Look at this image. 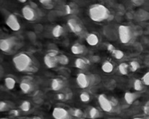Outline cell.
<instances>
[{
  "label": "cell",
  "mask_w": 149,
  "mask_h": 119,
  "mask_svg": "<svg viewBox=\"0 0 149 119\" xmlns=\"http://www.w3.org/2000/svg\"><path fill=\"white\" fill-rule=\"evenodd\" d=\"M133 119H144L143 118H139V117H137V118H134Z\"/></svg>",
  "instance_id": "41"
},
{
  "label": "cell",
  "mask_w": 149,
  "mask_h": 119,
  "mask_svg": "<svg viewBox=\"0 0 149 119\" xmlns=\"http://www.w3.org/2000/svg\"><path fill=\"white\" fill-rule=\"evenodd\" d=\"M89 63V61L84 58H77L75 60V66L79 69H85Z\"/></svg>",
  "instance_id": "14"
},
{
  "label": "cell",
  "mask_w": 149,
  "mask_h": 119,
  "mask_svg": "<svg viewBox=\"0 0 149 119\" xmlns=\"http://www.w3.org/2000/svg\"><path fill=\"white\" fill-rule=\"evenodd\" d=\"M107 49H108V50L109 51V52H111V53H112V52H113V51H114L115 49H116V48H115L114 46H113L112 44H109V45H108Z\"/></svg>",
  "instance_id": "35"
},
{
  "label": "cell",
  "mask_w": 149,
  "mask_h": 119,
  "mask_svg": "<svg viewBox=\"0 0 149 119\" xmlns=\"http://www.w3.org/2000/svg\"><path fill=\"white\" fill-rule=\"evenodd\" d=\"M145 119H149V117H148V118H145Z\"/></svg>",
  "instance_id": "43"
},
{
  "label": "cell",
  "mask_w": 149,
  "mask_h": 119,
  "mask_svg": "<svg viewBox=\"0 0 149 119\" xmlns=\"http://www.w3.org/2000/svg\"><path fill=\"white\" fill-rule=\"evenodd\" d=\"M52 117L55 119H71V114L63 107H57L53 109Z\"/></svg>",
  "instance_id": "7"
},
{
  "label": "cell",
  "mask_w": 149,
  "mask_h": 119,
  "mask_svg": "<svg viewBox=\"0 0 149 119\" xmlns=\"http://www.w3.org/2000/svg\"><path fill=\"white\" fill-rule=\"evenodd\" d=\"M101 68L102 71H103V72L106 73H111L112 71H113V64L111 62H109V61H106V62L102 65Z\"/></svg>",
  "instance_id": "19"
},
{
  "label": "cell",
  "mask_w": 149,
  "mask_h": 119,
  "mask_svg": "<svg viewBox=\"0 0 149 119\" xmlns=\"http://www.w3.org/2000/svg\"><path fill=\"white\" fill-rule=\"evenodd\" d=\"M58 52L55 50H49L44 57V62L45 65L49 68H54L56 67L58 62Z\"/></svg>",
  "instance_id": "4"
},
{
  "label": "cell",
  "mask_w": 149,
  "mask_h": 119,
  "mask_svg": "<svg viewBox=\"0 0 149 119\" xmlns=\"http://www.w3.org/2000/svg\"><path fill=\"white\" fill-rule=\"evenodd\" d=\"M98 102L100 104V107L103 111L106 113H110L113 110V104L112 103L111 100H109L105 94H101L98 97Z\"/></svg>",
  "instance_id": "5"
},
{
  "label": "cell",
  "mask_w": 149,
  "mask_h": 119,
  "mask_svg": "<svg viewBox=\"0 0 149 119\" xmlns=\"http://www.w3.org/2000/svg\"><path fill=\"white\" fill-rule=\"evenodd\" d=\"M64 32V29L61 25H57L52 28V34L55 38H59L63 35Z\"/></svg>",
  "instance_id": "16"
},
{
  "label": "cell",
  "mask_w": 149,
  "mask_h": 119,
  "mask_svg": "<svg viewBox=\"0 0 149 119\" xmlns=\"http://www.w3.org/2000/svg\"><path fill=\"white\" fill-rule=\"evenodd\" d=\"M15 80L13 78H12V77H7V78H5V79H4V84H5V86L10 90L13 89L15 88Z\"/></svg>",
  "instance_id": "18"
},
{
  "label": "cell",
  "mask_w": 149,
  "mask_h": 119,
  "mask_svg": "<svg viewBox=\"0 0 149 119\" xmlns=\"http://www.w3.org/2000/svg\"><path fill=\"white\" fill-rule=\"evenodd\" d=\"M71 114L73 116H75V117H77V118H81V117H82V116H83V112H82V110H80V109L75 108V109H73V110H71Z\"/></svg>",
  "instance_id": "28"
},
{
  "label": "cell",
  "mask_w": 149,
  "mask_h": 119,
  "mask_svg": "<svg viewBox=\"0 0 149 119\" xmlns=\"http://www.w3.org/2000/svg\"><path fill=\"white\" fill-rule=\"evenodd\" d=\"M63 87V81L60 78H54L51 81V88L54 91H60Z\"/></svg>",
  "instance_id": "13"
},
{
  "label": "cell",
  "mask_w": 149,
  "mask_h": 119,
  "mask_svg": "<svg viewBox=\"0 0 149 119\" xmlns=\"http://www.w3.org/2000/svg\"><path fill=\"white\" fill-rule=\"evenodd\" d=\"M130 65L125 62H122L119 65V71L122 75H127L129 72Z\"/></svg>",
  "instance_id": "21"
},
{
  "label": "cell",
  "mask_w": 149,
  "mask_h": 119,
  "mask_svg": "<svg viewBox=\"0 0 149 119\" xmlns=\"http://www.w3.org/2000/svg\"><path fill=\"white\" fill-rule=\"evenodd\" d=\"M142 81L144 84H146V85L147 86H149V71H148L146 73H145V75L143 76Z\"/></svg>",
  "instance_id": "30"
},
{
  "label": "cell",
  "mask_w": 149,
  "mask_h": 119,
  "mask_svg": "<svg viewBox=\"0 0 149 119\" xmlns=\"http://www.w3.org/2000/svg\"><path fill=\"white\" fill-rule=\"evenodd\" d=\"M143 110H144V113H145L146 114L148 115L149 116V102L147 103V104L144 106Z\"/></svg>",
  "instance_id": "33"
},
{
  "label": "cell",
  "mask_w": 149,
  "mask_h": 119,
  "mask_svg": "<svg viewBox=\"0 0 149 119\" xmlns=\"http://www.w3.org/2000/svg\"><path fill=\"white\" fill-rule=\"evenodd\" d=\"M11 113H12V114H13V115H14V116H18L19 112H18V110H12V111H11Z\"/></svg>",
  "instance_id": "38"
},
{
  "label": "cell",
  "mask_w": 149,
  "mask_h": 119,
  "mask_svg": "<svg viewBox=\"0 0 149 119\" xmlns=\"http://www.w3.org/2000/svg\"><path fill=\"white\" fill-rule=\"evenodd\" d=\"M1 119H10V118H2Z\"/></svg>",
  "instance_id": "42"
},
{
  "label": "cell",
  "mask_w": 149,
  "mask_h": 119,
  "mask_svg": "<svg viewBox=\"0 0 149 119\" xmlns=\"http://www.w3.org/2000/svg\"><path fill=\"white\" fill-rule=\"evenodd\" d=\"M20 109L23 112H28L31 109V103L29 101H23L20 106Z\"/></svg>",
  "instance_id": "25"
},
{
  "label": "cell",
  "mask_w": 149,
  "mask_h": 119,
  "mask_svg": "<svg viewBox=\"0 0 149 119\" xmlns=\"http://www.w3.org/2000/svg\"><path fill=\"white\" fill-rule=\"evenodd\" d=\"M86 42L90 46H95L98 44L99 38L95 33H90V34L87 35V38H86Z\"/></svg>",
  "instance_id": "12"
},
{
  "label": "cell",
  "mask_w": 149,
  "mask_h": 119,
  "mask_svg": "<svg viewBox=\"0 0 149 119\" xmlns=\"http://www.w3.org/2000/svg\"><path fill=\"white\" fill-rule=\"evenodd\" d=\"M71 52L74 55H81L84 52L85 47L83 45L79 44H74L71 48Z\"/></svg>",
  "instance_id": "15"
},
{
  "label": "cell",
  "mask_w": 149,
  "mask_h": 119,
  "mask_svg": "<svg viewBox=\"0 0 149 119\" xmlns=\"http://www.w3.org/2000/svg\"><path fill=\"white\" fill-rule=\"evenodd\" d=\"M65 11H66L67 14H71V12H72V10H71V7H70V5L65 6Z\"/></svg>",
  "instance_id": "36"
},
{
  "label": "cell",
  "mask_w": 149,
  "mask_h": 119,
  "mask_svg": "<svg viewBox=\"0 0 149 119\" xmlns=\"http://www.w3.org/2000/svg\"><path fill=\"white\" fill-rule=\"evenodd\" d=\"M67 24L68 26L69 27V28L71 29V31L73 33H76V34H79L82 31V26H81V23L75 18H71L68 20L67 22Z\"/></svg>",
  "instance_id": "11"
},
{
  "label": "cell",
  "mask_w": 149,
  "mask_h": 119,
  "mask_svg": "<svg viewBox=\"0 0 149 119\" xmlns=\"http://www.w3.org/2000/svg\"><path fill=\"white\" fill-rule=\"evenodd\" d=\"M119 37L122 44H129L134 37L133 29L129 26L122 25L118 29Z\"/></svg>",
  "instance_id": "3"
},
{
  "label": "cell",
  "mask_w": 149,
  "mask_h": 119,
  "mask_svg": "<svg viewBox=\"0 0 149 119\" xmlns=\"http://www.w3.org/2000/svg\"><path fill=\"white\" fill-rule=\"evenodd\" d=\"M77 82L79 86L81 89L87 88L90 84H92L90 75H87L83 73H80L77 75Z\"/></svg>",
  "instance_id": "9"
},
{
  "label": "cell",
  "mask_w": 149,
  "mask_h": 119,
  "mask_svg": "<svg viewBox=\"0 0 149 119\" xmlns=\"http://www.w3.org/2000/svg\"><path fill=\"white\" fill-rule=\"evenodd\" d=\"M16 42L14 38H7L0 40V49L3 52H10L15 46Z\"/></svg>",
  "instance_id": "6"
},
{
  "label": "cell",
  "mask_w": 149,
  "mask_h": 119,
  "mask_svg": "<svg viewBox=\"0 0 149 119\" xmlns=\"http://www.w3.org/2000/svg\"><path fill=\"white\" fill-rule=\"evenodd\" d=\"M6 110H7V102H5L4 101H1V102H0V111L3 112Z\"/></svg>",
  "instance_id": "31"
},
{
  "label": "cell",
  "mask_w": 149,
  "mask_h": 119,
  "mask_svg": "<svg viewBox=\"0 0 149 119\" xmlns=\"http://www.w3.org/2000/svg\"><path fill=\"white\" fill-rule=\"evenodd\" d=\"M6 24L13 31H17L20 29V24L17 17L14 14H10L6 19Z\"/></svg>",
  "instance_id": "8"
},
{
  "label": "cell",
  "mask_w": 149,
  "mask_h": 119,
  "mask_svg": "<svg viewBox=\"0 0 149 119\" xmlns=\"http://www.w3.org/2000/svg\"><path fill=\"white\" fill-rule=\"evenodd\" d=\"M89 116L92 119H95L100 117V113L96 107H92L89 111Z\"/></svg>",
  "instance_id": "22"
},
{
  "label": "cell",
  "mask_w": 149,
  "mask_h": 119,
  "mask_svg": "<svg viewBox=\"0 0 149 119\" xmlns=\"http://www.w3.org/2000/svg\"><path fill=\"white\" fill-rule=\"evenodd\" d=\"M17 1H19L20 2H22V3H25L27 0H17Z\"/></svg>",
  "instance_id": "40"
},
{
  "label": "cell",
  "mask_w": 149,
  "mask_h": 119,
  "mask_svg": "<svg viewBox=\"0 0 149 119\" xmlns=\"http://www.w3.org/2000/svg\"><path fill=\"white\" fill-rule=\"evenodd\" d=\"M138 96L135 93L132 92H126L125 94V100L127 104H131L135 101Z\"/></svg>",
  "instance_id": "17"
},
{
  "label": "cell",
  "mask_w": 149,
  "mask_h": 119,
  "mask_svg": "<svg viewBox=\"0 0 149 119\" xmlns=\"http://www.w3.org/2000/svg\"><path fill=\"white\" fill-rule=\"evenodd\" d=\"M133 2H135L137 5H139V4H141L143 2L144 0H131Z\"/></svg>",
  "instance_id": "37"
},
{
  "label": "cell",
  "mask_w": 149,
  "mask_h": 119,
  "mask_svg": "<svg viewBox=\"0 0 149 119\" xmlns=\"http://www.w3.org/2000/svg\"><path fill=\"white\" fill-rule=\"evenodd\" d=\"M58 62L61 65H68L69 62V59L68 57L65 55H58Z\"/></svg>",
  "instance_id": "23"
},
{
  "label": "cell",
  "mask_w": 149,
  "mask_h": 119,
  "mask_svg": "<svg viewBox=\"0 0 149 119\" xmlns=\"http://www.w3.org/2000/svg\"><path fill=\"white\" fill-rule=\"evenodd\" d=\"M39 2L42 3L43 5H48V4H50L51 1L52 0H39Z\"/></svg>",
  "instance_id": "34"
},
{
  "label": "cell",
  "mask_w": 149,
  "mask_h": 119,
  "mask_svg": "<svg viewBox=\"0 0 149 119\" xmlns=\"http://www.w3.org/2000/svg\"><path fill=\"white\" fill-rule=\"evenodd\" d=\"M80 100L83 102H87L90 101V94L87 92H82L80 94Z\"/></svg>",
  "instance_id": "29"
},
{
  "label": "cell",
  "mask_w": 149,
  "mask_h": 119,
  "mask_svg": "<svg viewBox=\"0 0 149 119\" xmlns=\"http://www.w3.org/2000/svg\"><path fill=\"white\" fill-rule=\"evenodd\" d=\"M13 61L15 68L20 72H33L36 70L33 59L26 53L17 54L13 57Z\"/></svg>",
  "instance_id": "1"
},
{
  "label": "cell",
  "mask_w": 149,
  "mask_h": 119,
  "mask_svg": "<svg viewBox=\"0 0 149 119\" xmlns=\"http://www.w3.org/2000/svg\"><path fill=\"white\" fill-rule=\"evenodd\" d=\"M20 88L24 93H29L31 91L32 86L28 81H22L20 84Z\"/></svg>",
  "instance_id": "20"
},
{
  "label": "cell",
  "mask_w": 149,
  "mask_h": 119,
  "mask_svg": "<svg viewBox=\"0 0 149 119\" xmlns=\"http://www.w3.org/2000/svg\"><path fill=\"white\" fill-rule=\"evenodd\" d=\"M110 15L109 10L103 4H94L90 7L89 10V16L90 19L97 23H100L108 20Z\"/></svg>",
  "instance_id": "2"
},
{
  "label": "cell",
  "mask_w": 149,
  "mask_h": 119,
  "mask_svg": "<svg viewBox=\"0 0 149 119\" xmlns=\"http://www.w3.org/2000/svg\"><path fill=\"white\" fill-rule=\"evenodd\" d=\"M112 55H113V57L117 59H121L124 57V52H122V51L119 50V49H115V50L112 52Z\"/></svg>",
  "instance_id": "27"
},
{
  "label": "cell",
  "mask_w": 149,
  "mask_h": 119,
  "mask_svg": "<svg viewBox=\"0 0 149 119\" xmlns=\"http://www.w3.org/2000/svg\"><path fill=\"white\" fill-rule=\"evenodd\" d=\"M140 68V64L138 61H132L130 63V69L131 70V71L132 72H135L136 71H138Z\"/></svg>",
  "instance_id": "26"
},
{
  "label": "cell",
  "mask_w": 149,
  "mask_h": 119,
  "mask_svg": "<svg viewBox=\"0 0 149 119\" xmlns=\"http://www.w3.org/2000/svg\"><path fill=\"white\" fill-rule=\"evenodd\" d=\"M30 119H42V118H41L40 117H39V116H34V117L31 118Z\"/></svg>",
  "instance_id": "39"
},
{
  "label": "cell",
  "mask_w": 149,
  "mask_h": 119,
  "mask_svg": "<svg viewBox=\"0 0 149 119\" xmlns=\"http://www.w3.org/2000/svg\"><path fill=\"white\" fill-rule=\"evenodd\" d=\"M57 98L59 100H64L65 99V95L63 93H60L57 95Z\"/></svg>",
  "instance_id": "32"
},
{
  "label": "cell",
  "mask_w": 149,
  "mask_h": 119,
  "mask_svg": "<svg viewBox=\"0 0 149 119\" xmlns=\"http://www.w3.org/2000/svg\"><path fill=\"white\" fill-rule=\"evenodd\" d=\"M134 89L136 91H141L143 89V82L140 79H136L134 82Z\"/></svg>",
  "instance_id": "24"
},
{
  "label": "cell",
  "mask_w": 149,
  "mask_h": 119,
  "mask_svg": "<svg viewBox=\"0 0 149 119\" xmlns=\"http://www.w3.org/2000/svg\"><path fill=\"white\" fill-rule=\"evenodd\" d=\"M22 15L26 20L33 21L36 19V14L34 9L29 5H26L22 8Z\"/></svg>",
  "instance_id": "10"
}]
</instances>
